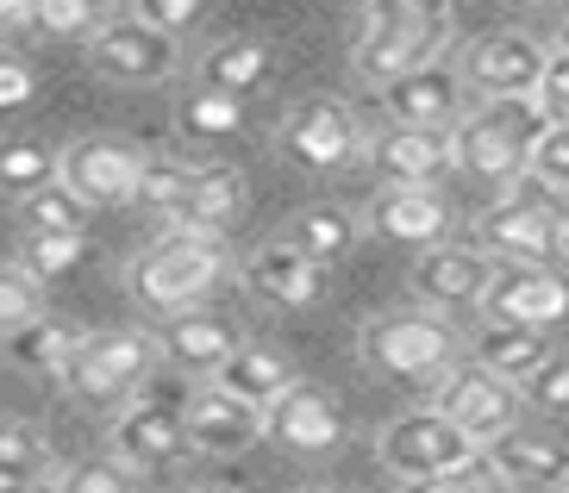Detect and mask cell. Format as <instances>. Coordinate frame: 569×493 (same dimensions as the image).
Masks as SVG:
<instances>
[{
	"mask_svg": "<svg viewBox=\"0 0 569 493\" xmlns=\"http://www.w3.org/2000/svg\"><path fill=\"white\" fill-rule=\"evenodd\" d=\"M26 7H32V0H0V26H7V19H26Z\"/></svg>",
	"mask_w": 569,
	"mask_h": 493,
	"instance_id": "obj_46",
	"label": "cell"
},
{
	"mask_svg": "<svg viewBox=\"0 0 569 493\" xmlns=\"http://www.w3.org/2000/svg\"><path fill=\"white\" fill-rule=\"evenodd\" d=\"M44 469H26V462H0V493H38Z\"/></svg>",
	"mask_w": 569,
	"mask_h": 493,
	"instance_id": "obj_45",
	"label": "cell"
},
{
	"mask_svg": "<svg viewBox=\"0 0 569 493\" xmlns=\"http://www.w3.org/2000/svg\"><path fill=\"white\" fill-rule=\"evenodd\" d=\"M363 369L382 381H438L457 362L463 338H457L432 306H401V313H376L357 338Z\"/></svg>",
	"mask_w": 569,
	"mask_h": 493,
	"instance_id": "obj_5",
	"label": "cell"
},
{
	"mask_svg": "<svg viewBox=\"0 0 569 493\" xmlns=\"http://www.w3.org/2000/svg\"><path fill=\"white\" fill-rule=\"evenodd\" d=\"M88 256V238L82 231H38V238H26V256L19 263L32 269L38 281H57V275H69V269Z\"/></svg>",
	"mask_w": 569,
	"mask_h": 493,
	"instance_id": "obj_35",
	"label": "cell"
},
{
	"mask_svg": "<svg viewBox=\"0 0 569 493\" xmlns=\"http://www.w3.org/2000/svg\"><path fill=\"white\" fill-rule=\"evenodd\" d=\"M244 194H251V181L238 175L232 163H194V175H188V194L182 207L169 213V225L182 231H226L238 213H244Z\"/></svg>",
	"mask_w": 569,
	"mask_h": 493,
	"instance_id": "obj_22",
	"label": "cell"
},
{
	"mask_svg": "<svg viewBox=\"0 0 569 493\" xmlns=\"http://www.w3.org/2000/svg\"><path fill=\"white\" fill-rule=\"evenodd\" d=\"M482 306H488V319H513V325L551 331L569 319V281L551 275V269H538V263H501L495 281H488Z\"/></svg>",
	"mask_w": 569,
	"mask_h": 493,
	"instance_id": "obj_14",
	"label": "cell"
},
{
	"mask_svg": "<svg viewBox=\"0 0 569 493\" xmlns=\"http://www.w3.org/2000/svg\"><path fill=\"white\" fill-rule=\"evenodd\" d=\"M188 175H194V163H182V157H144V181H138V200L144 207H157V213H176L188 194Z\"/></svg>",
	"mask_w": 569,
	"mask_h": 493,
	"instance_id": "obj_38",
	"label": "cell"
},
{
	"mask_svg": "<svg viewBox=\"0 0 569 493\" xmlns=\"http://www.w3.org/2000/svg\"><path fill=\"white\" fill-rule=\"evenodd\" d=\"M526 175L545 181V188H557V194L569 200V119H551V132L538 138L532 169H526Z\"/></svg>",
	"mask_w": 569,
	"mask_h": 493,
	"instance_id": "obj_39",
	"label": "cell"
},
{
	"mask_svg": "<svg viewBox=\"0 0 569 493\" xmlns=\"http://www.w3.org/2000/svg\"><path fill=\"white\" fill-rule=\"evenodd\" d=\"M376 238L401 250H432L445 244V225H451V207L438 188H382V194L369 200V219H363Z\"/></svg>",
	"mask_w": 569,
	"mask_h": 493,
	"instance_id": "obj_21",
	"label": "cell"
},
{
	"mask_svg": "<svg viewBox=\"0 0 569 493\" xmlns=\"http://www.w3.org/2000/svg\"><path fill=\"white\" fill-rule=\"evenodd\" d=\"M463 76L457 63H426L413 76H395L382 88V107L395 125H426V132H451L457 119H463Z\"/></svg>",
	"mask_w": 569,
	"mask_h": 493,
	"instance_id": "obj_17",
	"label": "cell"
},
{
	"mask_svg": "<svg viewBox=\"0 0 569 493\" xmlns=\"http://www.w3.org/2000/svg\"><path fill=\"white\" fill-rule=\"evenodd\" d=\"M57 163H63V150H44V144H0V188L7 194H38V188H51L57 181Z\"/></svg>",
	"mask_w": 569,
	"mask_h": 493,
	"instance_id": "obj_31",
	"label": "cell"
},
{
	"mask_svg": "<svg viewBox=\"0 0 569 493\" xmlns=\"http://www.w3.org/2000/svg\"><path fill=\"white\" fill-rule=\"evenodd\" d=\"M57 181L82 207H132L144 181V150L126 138H76L57 163Z\"/></svg>",
	"mask_w": 569,
	"mask_h": 493,
	"instance_id": "obj_10",
	"label": "cell"
},
{
	"mask_svg": "<svg viewBox=\"0 0 569 493\" xmlns=\"http://www.w3.org/2000/svg\"><path fill=\"white\" fill-rule=\"evenodd\" d=\"M488 456H495V469H501L513 487H538V493L569 487V444H557V437H538V431H507V437H495V444H488Z\"/></svg>",
	"mask_w": 569,
	"mask_h": 493,
	"instance_id": "obj_25",
	"label": "cell"
},
{
	"mask_svg": "<svg viewBox=\"0 0 569 493\" xmlns=\"http://www.w3.org/2000/svg\"><path fill=\"white\" fill-rule=\"evenodd\" d=\"M176 125H182V138H194V144L238 138V125H244V100H238V94H219V88H201V94L182 100Z\"/></svg>",
	"mask_w": 569,
	"mask_h": 493,
	"instance_id": "obj_30",
	"label": "cell"
},
{
	"mask_svg": "<svg viewBox=\"0 0 569 493\" xmlns=\"http://www.w3.org/2000/svg\"><path fill=\"white\" fill-rule=\"evenodd\" d=\"M88 207L76 194H69L63 181H51V188H38V194L19 200V225H26V238H38V231H82Z\"/></svg>",
	"mask_w": 569,
	"mask_h": 493,
	"instance_id": "obj_33",
	"label": "cell"
},
{
	"mask_svg": "<svg viewBox=\"0 0 569 493\" xmlns=\"http://www.w3.org/2000/svg\"><path fill=\"white\" fill-rule=\"evenodd\" d=\"M269 44L263 38H219L213 50H201V88H219V94H251V88L269 82Z\"/></svg>",
	"mask_w": 569,
	"mask_h": 493,
	"instance_id": "obj_27",
	"label": "cell"
},
{
	"mask_svg": "<svg viewBox=\"0 0 569 493\" xmlns=\"http://www.w3.org/2000/svg\"><path fill=\"white\" fill-rule=\"evenodd\" d=\"M226 275V244L213 231H182L169 225L144 256L132 263V294L151 313H188L194 300H207Z\"/></svg>",
	"mask_w": 569,
	"mask_h": 493,
	"instance_id": "obj_3",
	"label": "cell"
},
{
	"mask_svg": "<svg viewBox=\"0 0 569 493\" xmlns=\"http://www.w3.org/2000/svg\"><path fill=\"white\" fill-rule=\"evenodd\" d=\"M0 462H26V469H44V475H51V444H44V431L26 425V419H0Z\"/></svg>",
	"mask_w": 569,
	"mask_h": 493,
	"instance_id": "obj_40",
	"label": "cell"
},
{
	"mask_svg": "<svg viewBox=\"0 0 569 493\" xmlns=\"http://www.w3.org/2000/svg\"><path fill=\"white\" fill-rule=\"evenodd\" d=\"M88 63L101 69L107 82H163V76H176V63H182V50H176V38L157 32L151 19H138V13H119L107 19L101 32L88 38Z\"/></svg>",
	"mask_w": 569,
	"mask_h": 493,
	"instance_id": "obj_12",
	"label": "cell"
},
{
	"mask_svg": "<svg viewBox=\"0 0 569 493\" xmlns=\"http://www.w3.org/2000/svg\"><path fill=\"white\" fill-rule=\"evenodd\" d=\"M445 50H451V0H363V32H357L351 63L369 88L445 63Z\"/></svg>",
	"mask_w": 569,
	"mask_h": 493,
	"instance_id": "obj_1",
	"label": "cell"
},
{
	"mask_svg": "<svg viewBox=\"0 0 569 493\" xmlns=\"http://www.w3.org/2000/svg\"><path fill=\"white\" fill-rule=\"evenodd\" d=\"M495 269H501V263H495L488 250L432 244V250H419V256H413V269H407V288H413V300H426L432 313H445V306H482Z\"/></svg>",
	"mask_w": 569,
	"mask_h": 493,
	"instance_id": "obj_13",
	"label": "cell"
},
{
	"mask_svg": "<svg viewBox=\"0 0 569 493\" xmlns=\"http://www.w3.org/2000/svg\"><path fill=\"white\" fill-rule=\"evenodd\" d=\"M363 150H369V144H363V125H357V113L345 107V100H332V94L301 100V107L282 119V157H288V163H301V169H313V175L351 169Z\"/></svg>",
	"mask_w": 569,
	"mask_h": 493,
	"instance_id": "obj_9",
	"label": "cell"
},
{
	"mask_svg": "<svg viewBox=\"0 0 569 493\" xmlns=\"http://www.w3.org/2000/svg\"><path fill=\"white\" fill-rule=\"evenodd\" d=\"M557 50H569V19H563V38H557Z\"/></svg>",
	"mask_w": 569,
	"mask_h": 493,
	"instance_id": "obj_47",
	"label": "cell"
},
{
	"mask_svg": "<svg viewBox=\"0 0 569 493\" xmlns=\"http://www.w3.org/2000/svg\"><path fill=\"white\" fill-rule=\"evenodd\" d=\"M326 275L332 269L313 263L288 238H269L263 250H251V263H244V288L257 300H269V306H319L326 300Z\"/></svg>",
	"mask_w": 569,
	"mask_h": 493,
	"instance_id": "obj_20",
	"label": "cell"
},
{
	"mask_svg": "<svg viewBox=\"0 0 569 493\" xmlns=\"http://www.w3.org/2000/svg\"><path fill=\"white\" fill-rule=\"evenodd\" d=\"M526 406H538V412H569V356H551L532 381H526Z\"/></svg>",
	"mask_w": 569,
	"mask_h": 493,
	"instance_id": "obj_41",
	"label": "cell"
},
{
	"mask_svg": "<svg viewBox=\"0 0 569 493\" xmlns=\"http://www.w3.org/2000/svg\"><path fill=\"white\" fill-rule=\"evenodd\" d=\"M182 419H188V444L201 450V456H238V450H251L263 437V406L226 394L219 381L188 394Z\"/></svg>",
	"mask_w": 569,
	"mask_h": 493,
	"instance_id": "obj_16",
	"label": "cell"
},
{
	"mask_svg": "<svg viewBox=\"0 0 569 493\" xmlns=\"http://www.w3.org/2000/svg\"><path fill=\"white\" fill-rule=\"evenodd\" d=\"M201 7H207V0H138L132 13H138V19H151L157 32L176 38V32H188V26L201 19Z\"/></svg>",
	"mask_w": 569,
	"mask_h": 493,
	"instance_id": "obj_42",
	"label": "cell"
},
{
	"mask_svg": "<svg viewBox=\"0 0 569 493\" xmlns=\"http://www.w3.org/2000/svg\"><path fill=\"white\" fill-rule=\"evenodd\" d=\"M213 381L226 388V394L251 400V406H269V400H282L301 375H295V362H288L282 350H269V344H238L232 356L213 369Z\"/></svg>",
	"mask_w": 569,
	"mask_h": 493,
	"instance_id": "obj_26",
	"label": "cell"
},
{
	"mask_svg": "<svg viewBox=\"0 0 569 493\" xmlns=\"http://www.w3.org/2000/svg\"><path fill=\"white\" fill-rule=\"evenodd\" d=\"M551 132V113L538 94H501L469 107L451 125V169H463L469 181H501L513 188L526 169H532L538 138Z\"/></svg>",
	"mask_w": 569,
	"mask_h": 493,
	"instance_id": "obj_2",
	"label": "cell"
},
{
	"mask_svg": "<svg viewBox=\"0 0 569 493\" xmlns=\"http://www.w3.org/2000/svg\"><path fill=\"white\" fill-rule=\"evenodd\" d=\"M426 406H438L451 425H463L476 444H495V437H507V431H519V412H526V388L507 375H495V369H482V362H451L445 375L432 381V400Z\"/></svg>",
	"mask_w": 569,
	"mask_h": 493,
	"instance_id": "obj_8",
	"label": "cell"
},
{
	"mask_svg": "<svg viewBox=\"0 0 569 493\" xmlns=\"http://www.w3.org/2000/svg\"><path fill=\"white\" fill-rule=\"evenodd\" d=\"M563 194L545 188V181L519 175L507 188V200H495L482 219H476V244L495 256V263H538L551 269V256H563Z\"/></svg>",
	"mask_w": 569,
	"mask_h": 493,
	"instance_id": "obj_4",
	"label": "cell"
},
{
	"mask_svg": "<svg viewBox=\"0 0 569 493\" xmlns=\"http://www.w3.org/2000/svg\"><path fill=\"white\" fill-rule=\"evenodd\" d=\"M38 94V76L19 57H0V113H13V107H26V100Z\"/></svg>",
	"mask_w": 569,
	"mask_h": 493,
	"instance_id": "obj_44",
	"label": "cell"
},
{
	"mask_svg": "<svg viewBox=\"0 0 569 493\" xmlns=\"http://www.w3.org/2000/svg\"><path fill=\"white\" fill-rule=\"evenodd\" d=\"M157 350L163 344H157L151 331H88L63 369V388L76 400H88V406H113V400L138 394L151 381Z\"/></svg>",
	"mask_w": 569,
	"mask_h": 493,
	"instance_id": "obj_7",
	"label": "cell"
},
{
	"mask_svg": "<svg viewBox=\"0 0 569 493\" xmlns=\"http://www.w3.org/2000/svg\"><path fill=\"white\" fill-rule=\"evenodd\" d=\"M363 157H369V169L382 175V188H438V175L451 169V132L388 125Z\"/></svg>",
	"mask_w": 569,
	"mask_h": 493,
	"instance_id": "obj_19",
	"label": "cell"
},
{
	"mask_svg": "<svg viewBox=\"0 0 569 493\" xmlns=\"http://www.w3.org/2000/svg\"><path fill=\"white\" fill-rule=\"evenodd\" d=\"M26 19L44 38H94L107 26V0H32Z\"/></svg>",
	"mask_w": 569,
	"mask_h": 493,
	"instance_id": "obj_32",
	"label": "cell"
},
{
	"mask_svg": "<svg viewBox=\"0 0 569 493\" xmlns=\"http://www.w3.org/2000/svg\"><path fill=\"white\" fill-rule=\"evenodd\" d=\"M545 63H551V44H538V38H526V32H482V38L463 44L457 76H463L469 94L501 100V94H538Z\"/></svg>",
	"mask_w": 569,
	"mask_h": 493,
	"instance_id": "obj_11",
	"label": "cell"
},
{
	"mask_svg": "<svg viewBox=\"0 0 569 493\" xmlns=\"http://www.w3.org/2000/svg\"><path fill=\"white\" fill-rule=\"evenodd\" d=\"M263 437L295 450V456H326V450L345 437V419H338V406L319 394L313 381H295L282 400L263 406Z\"/></svg>",
	"mask_w": 569,
	"mask_h": 493,
	"instance_id": "obj_18",
	"label": "cell"
},
{
	"mask_svg": "<svg viewBox=\"0 0 569 493\" xmlns=\"http://www.w3.org/2000/svg\"><path fill=\"white\" fill-rule=\"evenodd\" d=\"M307 493H332V487H307Z\"/></svg>",
	"mask_w": 569,
	"mask_h": 493,
	"instance_id": "obj_49",
	"label": "cell"
},
{
	"mask_svg": "<svg viewBox=\"0 0 569 493\" xmlns=\"http://www.w3.org/2000/svg\"><path fill=\"white\" fill-rule=\"evenodd\" d=\"M376 456H382V469L395 481H432V475H451V469L476 462L482 444L463 425H451L438 406H407L401 419H388L376 431Z\"/></svg>",
	"mask_w": 569,
	"mask_h": 493,
	"instance_id": "obj_6",
	"label": "cell"
},
{
	"mask_svg": "<svg viewBox=\"0 0 569 493\" xmlns=\"http://www.w3.org/2000/svg\"><path fill=\"white\" fill-rule=\"evenodd\" d=\"M38 288H44V281L26 263H0V338H13L19 325H32V319L44 313V306H38Z\"/></svg>",
	"mask_w": 569,
	"mask_h": 493,
	"instance_id": "obj_37",
	"label": "cell"
},
{
	"mask_svg": "<svg viewBox=\"0 0 569 493\" xmlns=\"http://www.w3.org/2000/svg\"><path fill=\"white\" fill-rule=\"evenodd\" d=\"M76 344H82V331H69L63 319H44V313H38L32 325H19L13 338H7V362H13V369H26V375L63 381Z\"/></svg>",
	"mask_w": 569,
	"mask_h": 493,
	"instance_id": "obj_28",
	"label": "cell"
},
{
	"mask_svg": "<svg viewBox=\"0 0 569 493\" xmlns=\"http://www.w3.org/2000/svg\"><path fill=\"white\" fill-rule=\"evenodd\" d=\"M51 493H138V469L119 456H88V462H69Z\"/></svg>",
	"mask_w": 569,
	"mask_h": 493,
	"instance_id": "obj_34",
	"label": "cell"
},
{
	"mask_svg": "<svg viewBox=\"0 0 569 493\" xmlns=\"http://www.w3.org/2000/svg\"><path fill=\"white\" fill-rule=\"evenodd\" d=\"M557 493H569V487H557Z\"/></svg>",
	"mask_w": 569,
	"mask_h": 493,
	"instance_id": "obj_50",
	"label": "cell"
},
{
	"mask_svg": "<svg viewBox=\"0 0 569 493\" xmlns=\"http://www.w3.org/2000/svg\"><path fill=\"white\" fill-rule=\"evenodd\" d=\"M401 493H519L513 481L495 469V456H476L463 462V469H451V475H432V481H401Z\"/></svg>",
	"mask_w": 569,
	"mask_h": 493,
	"instance_id": "obj_36",
	"label": "cell"
},
{
	"mask_svg": "<svg viewBox=\"0 0 569 493\" xmlns=\"http://www.w3.org/2000/svg\"><path fill=\"white\" fill-rule=\"evenodd\" d=\"M357 231H363V225H357L345 207H301V213L288 219L282 238H288L295 250H307L313 263L332 269V263H345V256L357 250Z\"/></svg>",
	"mask_w": 569,
	"mask_h": 493,
	"instance_id": "obj_29",
	"label": "cell"
},
{
	"mask_svg": "<svg viewBox=\"0 0 569 493\" xmlns=\"http://www.w3.org/2000/svg\"><path fill=\"white\" fill-rule=\"evenodd\" d=\"M538 100L551 119H569V50H551V63L538 76Z\"/></svg>",
	"mask_w": 569,
	"mask_h": 493,
	"instance_id": "obj_43",
	"label": "cell"
},
{
	"mask_svg": "<svg viewBox=\"0 0 569 493\" xmlns=\"http://www.w3.org/2000/svg\"><path fill=\"white\" fill-rule=\"evenodd\" d=\"M551 356H557L551 331L513 325V319H488V325L469 338V362H482V369H495V375L519 381V388H526V381H532Z\"/></svg>",
	"mask_w": 569,
	"mask_h": 493,
	"instance_id": "obj_23",
	"label": "cell"
},
{
	"mask_svg": "<svg viewBox=\"0 0 569 493\" xmlns=\"http://www.w3.org/2000/svg\"><path fill=\"white\" fill-rule=\"evenodd\" d=\"M188 419L176 400H132V406H119L113 419V456L132 462L138 475L144 469H163V462L188 456Z\"/></svg>",
	"mask_w": 569,
	"mask_h": 493,
	"instance_id": "obj_15",
	"label": "cell"
},
{
	"mask_svg": "<svg viewBox=\"0 0 569 493\" xmlns=\"http://www.w3.org/2000/svg\"><path fill=\"white\" fill-rule=\"evenodd\" d=\"M157 344H163L169 362H182V369H207V375H213V369L232 356L244 338H238V325L226 313H201V306H188V313H169V325H163Z\"/></svg>",
	"mask_w": 569,
	"mask_h": 493,
	"instance_id": "obj_24",
	"label": "cell"
},
{
	"mask_svg": "<svg viewBox=\"0 0 569 493\" xmlns=\"http://www.w3.org/2000/svg\"><path fill=\"white\" fill-rule=\"evenodd\" d=\"M563 256H569V219H563Z\"/></svg>",
	"mask_w": 569,
	"mask_h": 493,
	"instance_id": "obj_48",
	"label": "cell"
}]
</instances>
